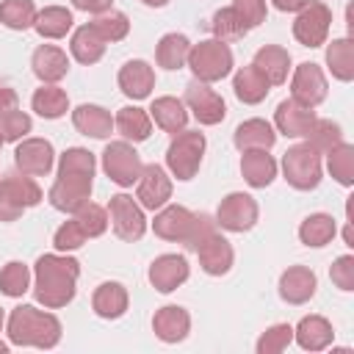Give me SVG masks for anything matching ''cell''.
<instances>
[{
  "label": "cell",
  "instance_id": "1",
  "mask_svg": "<svg viewBox=\"0 0 354 354\" xmlns=\"http://www.w3.org/2000/svg\"><path fill=\"white\" fill-rule=\"evenodd\" d=\"M80 263L66 254H41L33 266V299L47 310L66 307L75 299Z\"/></svg>",
  "mask_w": 354,
  "mask_h": 354
},
{
  "label": "cell",
  "instance_id": "2",
  "mask_svg": "<svg viewBox=\"0 0 354 354\" xmlns=\"http://www.w3.org/2000/svg\"><path fill=\"white\" fill-rule=\"evenodd\" d=\"M6 332H8L11 346L55 348L61 340V321L53 313L36 310L33 304H19L11 310Z\"/></svg>",
  "mask_w": 354,
  "mask_h": 354
},
{
  "label": "cell",
  "instance_id": "3",
  "mask_svg": "<svg viewBox=\"0 0 354 354\" xmlns=\"http://www.w3.org/2000/svg\"><path fill=\"white\" fill-rule=\"evenodd\" d=\"M185 64L191 66V72H194L196 80H202V83H218V80H224L232 72L235 58H232V50H230L227 41L205 39L199 44H191Z\"/></svg>",
  "mask_w": 354,
  "mask_h": 354
},
{
  "label": "cell",
  "instance_id": "4",
  "mask_svg": "<svg viewBox=\"0 0 354 354\" xmlns=\"http://www.w3.org/2000/svg\"><path fill=\"white\" fill-rule=\"evenodd\" d=\"M205 133L199 130H180L174 133L169 149H166V169L171 171V177L177 180H194L199 166H202V155H205Z\"/></svg>",
  "mask_w": 354,
  "mask_h": 354
},
{
  "label": "cell",
  "instance_id": "5",
  "mask_svg": "<svg viewBox=\"0 0 354 354\" xmlns=\"http://www.w3.org/2000/svg\"><path fill=\"white\" fill-rule=\"evenodd\" d=\"M282 174H285V180H288L290 188H296V191H313V188L321 185V177H324L321 155L307 141L304 144H293L282 155Z\"/></svg>",
  "mask_w": 354,
  "mask_h": 354
},
{
  "label": "cell",
  "instance_id": "6",
  "mask_svg": "<svg viewBox=\"0 0 354 354\" xmlns=\"http://www.w3.org/2000/svg\"><path fill=\"white\" fill-rule=\"evenodd\" d=\"M41 202V188L33 177L8 171L0 180V221H17L28 207H36Z\"/></svg>",
  "mask_w": 354,
  "mask_h": 354
},
{
  "label": "cell",
  "instance_id": "7",
  "mask_svg": "<svg viewBox=\"0 0 354 354\" xmlns=\"http://www.w3.org/2000/svg\"><path fill=\"white\" fill-rule=\"evenodd\" d=\"M102 169L111 177V183H116L122 188H130L141 177L144 163H141V155L136 152V147L122 138V141H111L102 149Z\"/></svg>",
  "mask_w": 354,
  "mask_h": 354
},
{
  "label": "cell",
  "instance_id": "8",
  "mask_svg": "<svg viewBox=\"0 0 354 354\" xmlns=\"http://www.w3.org/2000/svg\"><path fill=\"white\" fill-rule=\"evenodd\" d=\"M329 28H332V8L321 0H313L307 3L301 11H296V19H293V39L301 44V47H321L326 44V36H329Z\"/></svg>",
  "mask_w": 354,
  "mask_h": 354
},
{
  "label": "cell",
  "instance_id": "9",
  "mask_svg": "<svg viewBox=\"0 0 354 354\" xmlns=\"http://www.w3.org/2000/svg\"><path fill=\"white\" fill-rule=\"evenodd\" d=\"M108 221H111L116 238H122V241H127V243L138 241V238L147 232L144 207H141L133 196H127V194L111 196V202H108Z\"/></svg>",
  "mask_w": 354,
  "mask_h": 354
},
{
  "label": "cell",
  "instance_id": "10",
  "mask_svg": "<svg viewBox=\"0 0 354 354\" xmlns=\"http://www.w3.org/2000/svg\"><path fill=\"white\" fill-rule=\"evenodd\" d=\"M260 207L254 202V196L243 194V191H232L218 202L216 210V224L227 232H249L257 224Z\"/></svg>",
  "mask_w": 354,
  "mask_h": 354
},
{
  "label": "cell",
  "instance_id": "11",
  "mask_svg": "<svg viewBox=\"0 0 354 354\" xmlns=\"http://www.w3.org/2000/svg\"><path fill=\"white\" fill-rule=\"evenodd\" d=\"M183 102H185V108L196 116L199 124H218V122H224V116H227V105H224L221 94H216V91L210 88V83H202V80H196V77L185 86Z\"/></svg>",
  "mask_w": 354,
  "mask_h": 354
},
{
  "label": "cell",
  "instance_id": "12",
  "mask_svg": "<svg viewBox=\"0 0 354 354\" xmlns=\"http://www.w3.org/2000/svg\"><path fill=\"white\" fill-rule=\"evenodd\" d=\"M329 94V86H326V75L318 64L313 61H304L296 66L293 77H290V97L301 105H310V108H318Z\"/></svg>",
  "mask_w": 354,
  "mask_h": 354
},
{
  "label": "cell",
  "instance_id": "13",
  "mask_svg": "<svg viewBox=\"0 0 354 354\" xmlns=\"http://www.w3.org/2000/svg\"><path fill=\"white\" fill-rule=\"evenodd\" d=\"M50 205L61 213H77L91 199V177L83 174H58L47 194Z\"/></svg>",
  "mask_w": 354,
  "mask_h": 354
},
{
  "label": "cell",
  "instance_id": "14",
  "mask_svg": "<svg viewBox=\"0 0 354 354\" xmlns=\"http://www.w3.org/2000/svg\"><path fill=\"white\" fill-rule=\"evenodd\" d=\"M136 199L144 210H160L171 199V180L163 166L147 163L141 169V177L136 180Z\"/></svg>",
  "mask_w": 354,
  "mask_h": 354
},
{
  "label": "cell",
  "instance_id": "15",
  "mask_svg": "<svg viewBox=\"0 0 354 354\" xmlns=\"http://www.w3.org/2000/svg\"><path fill=\"white\" fill-rule=\"evenodd\" d=\"M14 163L28 177H44L55 163V149L47 138H22L17 141Z\"/></svg>",
  "mask_w": 354,
  "mask_h": 354
},
{
  "label": "cell",
  "instance_id": "16",
  "mask_svg": "<svg viewBox=\"0 0 354 354\" xmlns=\"http://www.w3.org/2000/svg\"><path fill=\"white\" fill-rule=\"evenodd\" d=\"M315 119H318L315 116V108L301 105L293 97L290 100H282L277 105V111H274V127L282 136H288V138H304L310 133V127L315 124Z\"/></svg>",
  "mask_w": 354,
  "mask_h": 354
},
{
  "label": "cell",
  "instance_id": "17",
  "mask_svg": "<svg viewBox=\"0 0 354 354\" xmlns=\"http://www.w3.org/2000/svg\"><path fill=\"white\" fill-rule=\"evenodd\" d=\"M194 252H196V257H199L202 271L210 274V277H224V274L232 268V263H235L232 243H230L218 230H216L213 235H207Z\"/></svg>",
  "mask_w": 354,
  "mask_h": 354
},
{
  "label": "cell",
  "instance_id": "18",
  "mask_svg": "<svg viewBox=\"0 0 354 354\" xmlns=\"http://www.w3.org/2000/svg\"><path fill=\"white\" fill-rule=\"evenodd\" d=\"M188 274H191V268H188V260L183 254H160L149 263V271H147L149 285L160 293L177 290L188 279Z\"/></svg>",
  "mask_w": 354,
  "mask_h": 354
},
{
  "label": "cell",
  "instance_id": "19",
  "mask_svg": "<svg viewBox=\"0 0 354 354\" xmlns=\"http://www.w3.org/2000/svg\"><path fill=\"white\" fill-rule=\"evenodd\" d=\"M194 216L188 207L183 205H163L158 213H155V221H152V230L158 238L163 241H174V243H185L188 232H191V224H194Z\"/></svg>",
  "mask_w": 354,
  "mask_h": 354
},
{
  "label": "cell",
  "instance_id": "20",
  "mask_svg": "<svg viewBox=\"0 0 354 354\" xmlns=\"http://www.w3.org/2000/svg\"><path fill=\"white\" fill-rule=\"evenodd\" d=\"M318 279L307 266H290L279 277V299L288 304H307L315 296Z\"/></svg>",
  "mask_w": 354,
  "mask_h": 354
},
{
  "label": "cell",
  "instance_id": "21",
  "mask_svg": "<svg viewBox=\"0 0 354 354\" xmlns=\"http://www.w3.org/2000/svg\"><path fill=\"white\" fill-rule=\"evenodd\" d=\"M152 332L163 343H180L191 332V315L180 304H166L152 315Z\"/></svg>",
  "mask_w": 354,
  "mask_h": 354
},
{
  "label": "cell",
  "instance_id": "22",
  "mask_svg": "<svg viewBox=\"0 0 354 354\" xmlns=\"http://www.w3.org/2000/svg\"><path fill=\"white\" fill-rule=\"evenodd\" d=\"M30 66H33V75L41 83H58L69 72V58L55 44H39L30 55Z\"/></svg>",
  "mask_w": 354,
  "mask_h": 354
},
{
  "label": "cell",
  "instance_id": "23",
  "mask_svg": "<svg viewBox=\"0 0 354 354\" xmlns=\"http://www.w3.org/2000/svg\"><path fill=\"white\" fill-rule=\"evenodd\" d=\"M119 88L124 97L130 100H147L155 88V72L147 61L136 58V61H127L122 69H119Z\"/></svg>",
  "mask_w": 354,
  "mask_h": 354
},
{
  "label": "cell",
  "instance_id": "24",
  "mask_svg": "<svg viewBox=\"0 0 354 354\" xmlns=\"http://www.w3.org/2000/svg\"><path fill=\"white\" fill-rule=\"evenodd\" d=\"M127 304H130V296L122 282H102L91 293V310L105 321L122 318L127 313Z\"/></svg>",
  "mask_w": 354,
  "mask_h": 354
},
{
  "label": "cell",
  "instance_id": "25",
  "mask_svg": "<svg viewBox=\"0 0 354 354\" xmlns=\"http://www.w3.org/2000/svg\"><path fill=\"white\" fill-rule=\"evenodd\" d=\"M72 124L77 133L91 136V138H108L113 133L111 111H105L102 105H91V102H83L72 111Z\"/></svg>",
  "mask_w": 354,
  "mask_h": 354
},
{
  "label": "cell",
  "instance_id": "26",
  "mask_svg": "<svg viewBox=\"0 0 354 354\" xmlns=\"http://www.w3.org/2000/svg\"><path fill=\"white\" fill-rule=\"evenodd\" d=\"M241 174L246 185L252 188H266L277 177V160L268 155V149H246L241 155Z\"/></svg>",
  "mask_w": 354,
  "mask_h": 354
},
{
  "label": "cell",
  "instance_id": "27",
  "mask_svg": "<svg viewBox=\"0 0 354 354\" xmlns=\"http://www.w3.org/2000/svg\"><path fill=\"white\" fill-rule=\"evenodd\" d=\"M293 340L304 351H324L335 340V329L324 315H304L293 329Z\"/></svg>",
  "mask_w": 354,
  "mask_h": 354
},
{
  "label": "cell",
  "instance_id": "28",
  "mask_svg": "<svg viewBox=\"0 0 354 354\" xmlns=\"http://www.w3.org/2000/svg\"><path fill=\"white\" fill-rule=\"evenodd\" d=\"M263 77L271 83V86H282L288 80V72H290V53L279 44H263L257 53H254V61H252Z\"/></svg>",
  "mask_w": 354,
  "mask_h": 354
},
{
  "label": "cell",
  "instance_id": "29",
  "mask_svg": "<svg viewBox=\"0 0 354 354\" xmlns=\"http://www.w3.org/2000/svg\"><path fill=\"white\" fill-rule=\"evenodd\" d=\"M232 91H235V97H238L243 105H257V102H263V100L268 97L271 83L263 77V72H260L254 64H249V66H241V69L235 72V77H232Z\"/></svg>",
  "mask_w": 354,
  "mask_h": 354
},
{
  "label": "cell",
  "instance_id": "30",
  "mask_svg": "<svg viewBox=\"0 0 354 354\" xmlns=\"http://www.w3.org/2000/svg\"><path fill=\"white\" fill-rule=\"evenodd\" d=\"M274 141H277V130L266 119H246L232 133V144L241 152H246V149H271Z\"/></svg>",
  "mask_w": 354,
  "mask_h": 354
},
{
  "label": "cell",
  "instance_id": "31",
  "mask_svg": "<svg viewBox=\"0 0 354 354\" xmlns=\"http://www.w3.org/2000/svg\"><path fill=\"white\" fill-rule=\"evenodd\" d=\"M113 130L124 138V141H147L149 133H152V119L144 108H136V105H124L119 108V113L113 116Z\"/></svg>",
  "mask_w": 354,
  "mask_h": 354
},
{
  "label": "cell",
  "instance_id": "32",
  "mask_svg": "<svg viewBox=\"0 0 354 354\" xmlns=\"http://www.w3.org/2000/svg\"><path fill=\"white\" fill-rule=\"evenodd\" d=\"M149 119H155V124L163 133H171L174 136L180 130H185L188 111H185V102L177 100V97H158L149 105Z\"/></svg>",
  "mask_w": 354,
  "mask_h": 354
},
{
  "label": "cell",
  "instance_id": "33",
  "mask_svg": "<svg viewBox=\"0 0 354 354\" xmlns=\"http://www.w3.org/2000/svg\"><path fill=\"white\" fill-rule=\"evenodd\" d=\"M69 50H72V58L77 64H97L102 55H105V39L94 30V25H80L75 33H72V41H69Z\"/></svg>",
  "mask_w": 354,
  "mask_h": 354
},
{
  "label": "cell",
  "instance_id": "34",
  "mask_svg": "<svg viewBox=\"0 0 354 354\" xmlns=\"http://www.w3.org/2000/svg\"><path fill=\"white\" fill-rule=\"evenodd\" d=\"M326 66H329L335 80H340V83L354 80V41L348 36L329 41V47H326Z\"/></svg>",
  "mask_w": 354,
  "mask_h": 354
},
{
  "label": "cell",
  "instance_id": "35",
  "mask_svg": "<svg viewBox=\"0 0 354 354\" xmlns=\"http://www.w3.org/2000/svg\"><path fill=\"white\" fill-rule=\"evenodd\" d=\"M335 235H337V224H335V218L329 213H310L299 224V241L304 246H313V249L326 246Z\"/></svg>",
  "mask_w": 354,
  "mask_h": 354
},
{
  "label": "cell",
  "instance_id": "36",
  "mask_svg": "<svg viewBox=\"0 0 354 354\" xmlns=\"http://www.w3.org/2000/svg\"><path fill=\"white\" fill-rule=\"evenodd\" d=\"M30 108H33L41 119H61V116L69 111V97H66V91L58 88L55 83H44L41 88L33 91Z\"/></svg>",
  "mask_w": 354,
  "mask_h": 354
},
{
  "label": "cell",
  "instance_id": "37",
  "mask_svg": "<svg viewBox=\"0 0 354 354\" xmlns=\"http://www.w3.org/2000/svg\"><path fill=\"white\" fill-rule=\"evenodd\" d=\"M72 22L75 19H72V11L69 8H64V6H47V8H41L36 14L33 28H36V33L41 39H64L72 30Z\"/></svg>",
  "mask_w": 354,
  "mask_h": 354
},
{
  "label": "cell",
  "instance_id": "38",
  "mask_svg": "<svg viewBox=\"0 0 354 354\" xmlns=\"http://www.w3.org/2000/svg\"><path fill=\"white\" fill-rule=\"evenodd\" d=\"M188 50H191L188 36H183V33H166V36H160V41L155 47V61H158V66L171 69V72L174 69H183L185 61H188Z\"/></svg>",
  "mask_w": 354,
  "mask_h": 354
},
{
  "label": "cell",
  "instance_id": "39",
  "mask_svg": "<svg viewBox=\"0 0 354 354\" xmlns=\"http://www.w3.org/2000/svg\"><path fill=\"white\" fill-rule=\"evenodd\" d=\"M326 169L332 174L335 183H340L343 188L354 185V147L340 141L335 149L326 152Z\"/></svg>",
  "mask_w": 354,
  "mask_h": 354
},
{
  "label": "cell",
  "instance_id": "40",
  "mask_svg": "<svg viewBox=\"0 0 354 354\" xmlns=\"http://www.w3.org/2000/svg\"><path fill=\"white\" fill-rule=\"evenodd\" d=\"M36 6L33 0H3L0 3V22L11 30H28L36 22Z\"/></svg>",
  "mask_w": 354,
  "mask_h": 354
},
{
  "label": "cell",
  "instance_id": "41",
  "mask_svg": "<svg viewBox=\"0 0 354 354\" xmlns=\"http://www.w3.org/2000/svg\"><path fill=\"white\" fill-rule=\"evenodd\" d=\"M30 288V268L19 260H11L0 268V293L3 296H11V299H19L25 296Z\"/></svg>",
  "mask_w": 354,
  "mask_h": 354
},
{
  "label": "cell",
  "instance_id": "42",
  "mask_svg": "<svg viewBox=\"0 0 354 354\" xmlns=\"http://www.w3.org/2000/svg\"><path fill=\"white\" fill-rule=\"evenodd\" d=\"M304 138H307V144H310L318 155H326L329 149H335V147L343 141V130H340V124L332 122V119H315V124L310 127V133H307Z\"/></svg>",
  "mask_w": 354,
  "mask_h": 354
},
{
  "label": "cell",
  "instance_id": "43",
  "mask_svg": "<svg viewBox=\"0 0 354 354\" xmlns=\"http://www.w3.org/2000/svg\"><path fill=\"white\" fill-rule=\"evenodd\" d=\"M91 25H94V30L105 39V44H108V41H111V44H113V41H122V39L130 33V19H127V14L113 11V8L97 14Z\"/></svg>",
  "mask_w": 354,
  "mask_h": 354
},
{
  "label": "cell",
  "instance_id": "44",
  "mask_svg": "<svg viewBox=\"0 0 354 354\" xmlns=\"http://www.w3.org/2000/svg\"><path fill=\"white\" fill-rule=\"evenodd\" d=\"M97 160L88 149L83 147H69L61 158H58V174H83V177H94Z\"/></svg>",
  "mask_w": 354,
  "mask_h": 354
},
{
  "label": "cell",
  "instance_id": "45",
  "mask_svg": "<svg viewBox=\"0 0 354 354\" xmlns=\"http://www.w3.org/2000/svg\"><path fill=\"white\" fill-rule=\"evenodd\" d=\"M210 30H213V36H216L218 41H235V39H241V36L249 33L246 25H243V22L238 19V14L232 11V6H230V8H218V11L213 14Z\"/></svg>",
  "mask_w": 354,
  "mask_h": 354
},
{
  "label": "cell",
  "instance_id": "46",
  "mask_svg": "<svg viewBox=\"0 0 354 354\" xmlns=\"http://www.w3.org/2000/svg\"><path fill=\"white\" fill-rule=\"evenodd\" d=\"M290 340H293V326L290 324H274L257 337L254 351L257 354H279L290 346Z\"/></svg>",
  "mask_w": 354,
  "mask_h": 354
},
{
  "label": "cell",
  "instance_id": "47",
  "mask_svg": "<svg viewBox=\"0 0 354 354\" xmlns=\"http://www.w3.org/2000/svg\"><path fill=\"white\" fill-rule=\"evenodd\" d=\"M75 218H77V224L83 227L86 238H100V235L108 230V210L100 207V205H94V202H86V205L75 213Z\"/></svg>",
  "mask_w": 354,
  "mask_h": 354
},
{
  "label": "cell",
  "instance_id": "48",
  "mask_svg": "<svg viewBox=\"0 0 354 354\" xmlns=\"http://www.w3.org/2000/svg\"><path fill=\"white\" fill-rule=\"evenodd\" d=\"M33 122L25 111L19 108H11L6 113H0V133H3V141H22L28 133H30Z\"/></svg>",
  "mask_w": 354,
  "mask_h": 354
},
{
  "label": "cell",
  "instance_id": "49",
  "mask_svg": "<svg viewBox=\"0 0 354 354\" xmlns=\"http://www.w3.org/2000/svg\"><path fill=\"white\" fill-rule=\"evenodd\" d=\"M86 241H88V238H86L83 227L77 224V218L64 221V224L55 230V235H53V246H55L58 252H75V249H80Z\"/></svg>",
  "mask_w": 354,
  "mask_h": 354
},
{
  "label": "cell",
  "instance_id": "50",
  "mask_svg": "<svg viewBox=\"0 0 354 354\" xmlns=\"http://www.w3.org/2000/svg\"><path fill=\"white\" fill-rule=\"evenodd\" d=\"M232 11L246 25V30H254L260 22H266V0H232Z\"/></svg>",
  "mask_w": 354,
  "mask_h": 354
},
{
  "label": "cell",
  "instance_id": "51",
  "mask_svg": "<svg viewBox=\"0 0 354 354\" xmlns=\"http://www.w3.org/2000/svg\"><path fill=\"white\" fill-rule=\"evenodd\" d=\"M329 279L335 282V288H340L346 293L354 290V257L351 254H340L329 268Z\"/></svg>",
  "mask_w": 354,
  "mask_h": 354
},
{
  "label": "cell",
  "instance_id": "52",
  "mask_svg": "<svg viewBox=\"0 0 354 354\" xmlns=\"http://www.w3.org/2000/svg\"><path fill=\"white\" fill-rule=\"evenodd\" d=\"M216 230H218V224H216L213 216H207V213H196V216H194V224H191V232H188V238H185L183 246L194 252V249H196L207 235H213Z\"/></svg>",
  "mask_w": 354,
  "mask_h": 354
},
{
  "label": "cell",
  "instance_id": "53",
  "mask_svg": "<svg viewBox=\"0 0 354 354\" xmlns=\"http://www.w3.org/2000/svg\"><path fill=\"white\" fill-rule=\"evenodd\" d=\"M111 3L113 0H72V6L77 8V11H86V14H102V11H108L111 8Z\"/></svg>",
  "mask_w": 354,
  "mask_h": 354
},
{
  "label": "cell",
  "instance_id": "54",
  "mask_svg": "<svg viewBox=\"0 0 354 354\" xmlns=\"http://www.w3.org/2000/svg\"><path fill=\"white\" fill-rule=\"evenodd\" d=\"M17 108V91L8 88V86H0V113Z\"/></svg>",
  "mask_w": 354,
  "mask_h": 354
},
{
  "label": "cell",
  "instance_id": "55",
  "mask_svg": "<svg viewBox=\"0 0 354 354\" xmlns=\"http://www.w3.org/2000/svg\"><path fill=\"white\" fill-rule=\"evenodd\" d=\"M277 11H285V14H293V11H301L310 0H271Z\"/></svg>",
  "mask_w": 354,
  "mask_h": 354
},
{
  "label": "cell",
  "instance_id": "56",
  "mask_svg": "<svg viewBox=\"0 0 354 354\" xmlns=\"http://www.w3.org/2000/svg\"><path fill=\"white\" fill-rule=\"evenodd\" d=\"M141 3H144V6H149V8H163L169 0H141Z\"/></svg>",
  "mask_w": 354,
  "mask_h": 354
},
{
  "label": "cell",
  "instance_id": "57",
  "mask_svg": "<svg viewBox=\"0 0 354 354\" xmlns=\"http://www.w3.org/2000/svg\"><path fill=\"white\" fill-rule=\"evenodd\" d=\"M0 354H8V343H3V340H0Z\"/></svg>",
  "mask_w": 354,
  "mask_h": 354
},
{
  "label": "cell",
  "instance_id": "58",
  "mask_svg": "<svg viewBox=\"0 0 354 354\" xmlns=\"http://www.w3.org/2000/svg\"><path fill=\"white\" fill-rule=\"evenodd\" d=\"M3 324H6V313H3V307H0V332H3Z\"/></svg>",
  "mask_w": 354,
  "mask_h": 354
},
{
  "label": "cell",
  "instance_id": "59",
  "mask_svg": "<svg viewBox=\"0 0 354 354\" xmlns=\"http://www.w3.org/2000/svg\"><path fill=\"white\" fill-rule=\"evenodd\" d=\"M0 147H3V133H0Z\"/></svg>",
  "mask_w": 354,
  "mask_h": 354
}]
</instances>
